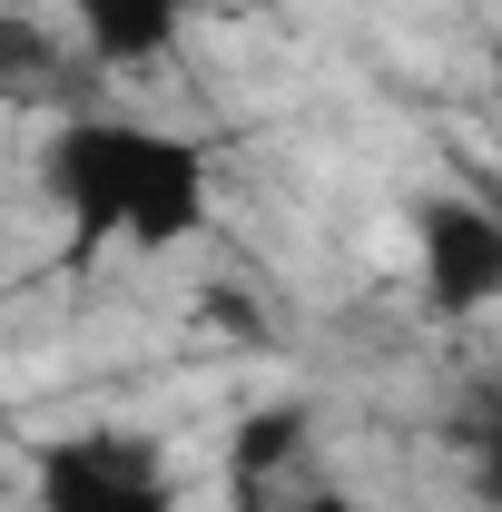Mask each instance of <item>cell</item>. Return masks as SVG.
<instances>
[{"mask_svg": "<svg viewBox=\"0 0 502 512\" xmlns=\"http://www.w3.org/2000/svg\"><path fill=\"white\" fill-rule=\"evenodd\" d=\"M40 178L69 207L79 247H109V237L119 247H188L217 207L207 148L148 119H69L40 158Z\"/></svg>", "mask_w": 502, "mask_h": 512, "instance_id": "obj_1", "label": "cell"}, {"mask_svg": "<svg viewBox=\"0 0 502 512\" xmlns=\"http://www.w3.org/2000/svg\"><path fill=\"white\" fill-rule=\"evenodd\" d=\"M30 493H40V512H178L168 453L148 434H119V424H79L60 444H40Z\"/></svg>", "mask_w": 502, "mask_h": 512, "instance_id": "obj_2", "label": "cell"}, {"mask_svg": "<svg viewBox=\"0 0 502 512\" xmlns=\"http://www.w3.org/2000/svg\"><path fill=\"white\" fill-rule=\"evenodd\" d=\"M414 266L434 316H483L502 306V197L493 188H443L414 217Z\"/></svg>", "mask_w": 502, "mask_h": 512, "instance_id": "obj_3", "label": "cell"}, {"mask_svg": "<svg viewBox=\"0 0 502 512\" xmlns=\"http://www.w3.org/2000/svg\"><path fill=\"white\" fill-rule=\"evenodd\" d=\"M69 20H79V40H89L99 69H148V60L178 50L197 0H69Z\"/></svg>", "mask_w": 502, "mask_h": 512, "instance_id": "obj_4", "label": "cell"}, {"mask_svg": "<svg viewBox=\"0 0 502 512\" xmlns=\"http://www.w3.org/2000/svg\"><path fill=\"white\" fill-rule=\"evenodd\" d=\"M306 434H315L306 404H266V414H247V424H237V444H227V473H237V483H266V473H286V463L306 453Z\"/></svg>", "mask_w": 502, "mask_h": 512, "instance_id": "obj_5", "label": "cell"}, {"mask_svg": "<svg viewBox=\"0 0 502 512\" xmlns=\"http://www.w3.org/2000/svg\"><path fill=\"white\" fill-rule=\"evenodd\" d=\"M453 453H463V473H473V503L502 512V384H483V394H463L453 404Z\"/></svg>", "mask_w": 502, "mask_h": 512, "instance_id": "obj_6", "label": "cell"}, {"mask_svg": "<svg viewBox=\"0 0 502 512\" xmlns=\"http://www.w3.org/2000/svg\"><path fill=\"white\" fill-rule=\"evenodd\" d=\"M296 512H375V503H355V493H306Z\"/></svg>", "mask_w": 502, "mask_h": 512, "instance_id": "obj_7", "label": "cell"}, {"mask_svg": "<svg viewBox=\"0 0 502 512\" xmlns=\"http://www.w3.org/2000/svg\"><path fill=\"white\" fill-rule=\"evenodd\" d=\"M493 119H502V50H493Z\"/></svg>", "mask_w": 502, "mask_h": 512, "instance_id": "obj_8", "label": "cell"}]
</instances>
